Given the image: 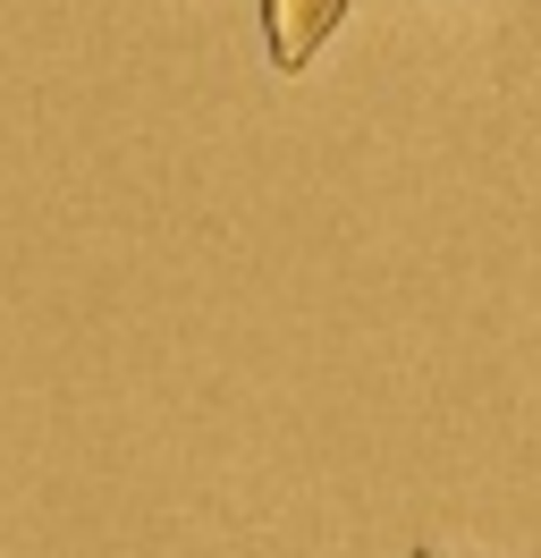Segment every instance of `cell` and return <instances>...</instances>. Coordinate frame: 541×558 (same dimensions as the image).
Here are the masks:
<instances>
[{
  "label": "cell",
  "instance_id": "cell-1",
  "mask_svg": "<svg viewBox=\"0 0 541 558\" xmlns=\"http://www.w3.org/2000/svg\"><path fill=\"white\" fill-rule=\"evenodd\" d=\"M338 17H347V0H263V35H270V69L297 76L322 43L338 35Z\"/></svg>",
  "mask_w": 541,
  "mask_h": 558
},
{
  "label": "cell",
  "instance_id": "cell-2",
  "mask_svg": "<svg viewBox=\"0 0 541 558\" xmlns=\"http://www.w3.org/2000/svg\"><path fill=\"white\" fill-rule=\"evenodd\" d=\"M423 558H440V550H423Z\"/></svg>",
  "mask_w": 541,
  "mask_h": 558
}]
</instances>
